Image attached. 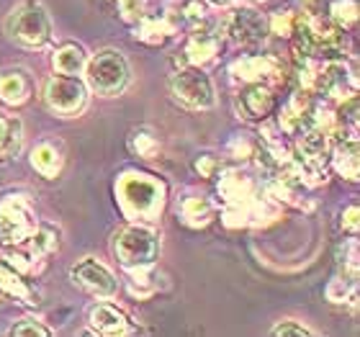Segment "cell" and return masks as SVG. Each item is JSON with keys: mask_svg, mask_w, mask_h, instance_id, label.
<instances>
[{"mask_svg": "<svg viewBox=\"0 0 360 337\" xmlns=\"http://www.w3.org/2000/svg\"><path fill=\"white\" fill-rule=\"evenodd\" d=\"M116 201L129 222H152L162 214L165 186L147 172H124L116 183Z\"/></svg>", "mask_w": 360, "mask_h": 337, "instance_id": "1", "label": "cell"}, {"mask_svg": "<svg viewBox=\"0 0 360 337\" xmlns=\"http://www.w3.org/2000/svg\"><path fill=\"white\" fill-rule=\"evenodd\" d=\"M6 29L13 42H18L26 49H44L54 39L52 18L46 8L39 0H23L11 11L6 21Z\"/></svg>", "mask_w": 360, "mask_h": 337, "instance_id": "2", "label": "cell"}, {"mask_svg": "<svg viewBox=\"0 0 360 337\" xmlns=\"http://www.w3.org/2000/svg\"><path fill=\"white\" fill-rule=\"evenodd\" d=\"M113 255L124 268H152L160 257V234L142 222H129L113 237Z\"/></svg>", "mask_w": 360, "mask_h": 337, "instance_id": "3", "label": "cell"}, {"mask_svg": "<svg viewBox=\"0 0 360 337\" xmlns=\"http://www.w3.org/2000/svg\"><path fill=\"white\" fill-rule=\"evenodd\" d=\"M83 75L93 93L103 98H113L127 90L131 70H129L127 57L119 49H101L93 57H88Z\"/></svg>", "mask_w": 360, "mask_h": 337, "instance_id": "4", "label": "cell"}, {"mask_svg": "<svg viewBox=\"0 0 360 337\" xmlns=\"http://www.w3.org/2000/svg\"><path fill=\"white\" fill-rule=\"evenodd\" d=\"M37 227V214L29 196L11 193L0 201V245L21 248Z\"/></svg>", "mask_w": 360, "mask_h": 337, "instance_id": "5", "label": "cell"}, {"mask_svg": "<svg viewBox=\"0 0 360 337\" xmlns=\"http://www.w3.org/2000/svg\"><path fill=\"white\" fill-rule=\"evenodd\" d=\"M170 90L178 103L193 111H209L217 106V90L203 68H183L170 77Z\"/></svg>", "mask_w": 360, "mask_h": 337, "instance_id": "6", "label": "cell"}, {"mask_svg": "<svg viewBox=\"0 0 360 337\" xmlns=\"http://www.w3.org/2000/svg\"><path fill=\"white\" fill-rule=\"evenodd\" d=\"M226 37L232 39L237 46H257L268 39V18H265L260 11L250 6L234 8L232 13L226 15L224 21Z\"/></svg>", "mask_w": 360, "mask_h": 337, "instance_id": "7", "label": "cell"}, {"mask_svg": "<svg viewBox=\"0 0 360 337\" xmlns=\"http://www.w3.org/2000/svg\"><path fill=\"white\" fill-rule=\"evenodd\" d=\"M44 101L54 113L72 116L88 101V88H85V83L80 77H68V75L49 77L44 85Z\"/></svg>", "mask_w": 360, "mask_h": 337, "instance_id": "8", "label": "cell"}, {"mask_svg": "<svg viewBox=\"0 0 360 337\" xmlns=\"http://www.w3.org/2000/svg\"><path fill=\"white\" fill-rule=\"evenodd\" d=\"M70 276L75 286H80L83 291L93 293V296H101V299H111L113 293L119 291V281L111 273V268L98 262L96 257H83L80 262H75Z\"/></svg>", "mask_w": 360, "mask_h": 337, "instance_id": "9", "label": "cell"}, {"mask_svg": "<svg viewBox=\"0 0 360 337\" xmlns=\"http://www.w3.org/2000/svg\"><path fill=\"white\" fill-rule=\"evenodd\" d=\"M234 83H281L283 75V65L270 57V54H252V57H242L229 68Z\"/></svg>", "mask_w": 360, "mask_h": 337, "instance_id": "10", "label": "cell"}, {"mask_svg": "<svg viewBox=\"0 0 360 337\" xmlns=\"http://www.w3.org/2000/svg\"><path fill=\"white\" fill-rule=\"evenodd\" d=\"M219 178V196L224 206H242V203L252 201L263 188L257 186V180L252 178L250 170L242 167H232V170H221Z\"/></svg>", "mask_w": 360, "mask_h": 337, "instance_id": "11", "label": "cell"}, {"mask_svg": "<svg viewBox=\"0 0 360 337\" xmlns=\"http://www.w3.org/2000/svg\"><path fill=\"white\" fill-rule=\"evenodd\" d=\"M316 93H324L330 98H347L358 93V77L355 70L347 68L345 60H332L322 65V77H319V88Z\"/></svg>", "mask_w": 360, "mask_h": 337, "instance_id": "12", "label": "cell"}, {"mask_svg": "<svg viewBox=\"0 0 360 337\" xmlns=\"http://www.w3.org/2000/svg\"><path fill=\"white\" fill-rule=\"evenodd\" d=\"M175 214H178V222H183L186 227L201 229V227H209L214 222L217 203L211 201V196L198 193V191H188L175 203Z\"/></svg>", "mask_w": 360, "mask_h": 337, "instance_id": "13", "label": "cell"}, {"mask_svg": "<svg viewBox=\"0 0 360 337\" xmlns=\"http://www.w3.org/2000/svg\"><path fill=\"white\" fill-rule=\"evenodd\" d=\"M134 37L139 42L150 46H160L165 44L167 39H173L178 34V29L183 26L175 11H167V13H147L144 18L134 23Z\"/></svg>", "mask_w": 360, "mask_h": 337, "instance_id": "14", "label": "cell"}, {"mask_svg": "<svg viewBox=\"0 0 360 337\" xmlns=\"http://www.w3.org/2000/svg\"><path fill=\"white\" fill-rule=\"evenodd\" d=\"M237 101H240V111L250 121H265L276 111V96L268 83H245Z\"/></svg>", "mask_w": 360, "mask_h": 337, "instance_id": "15", "label": "cell"}, {"mask_svg": "<svg viewBox=\"0 0 360 337\" xmlns=\"http://www.w3.org/2000/svg\"><path fill=\"white\" fill-rule=\"evenodd\" d=\"M219 49H221V37L217 31L195 29L186 42L183 62H186V68H206L209 62L217 60Z\"/></svg>", "mask_w": 360, "mask_h": 337, "instance_id": "16", "label": "cell"}, {"mask_svg": "<svg viewBox=\"0 0 360 337\" xmlns=\"http://www.w3.org/2000/svg\"><path fill=\"white\" fill-rule=\"evenodd\" d=\"M88 324L96 335L116 337V335H131L134 327L129 322V317L121 309L111 307V304H96L88 312Z\"/></svg>", "mask_w": 360, "mask_h": 337, "instance_id": "17", "label": "cell"}, {"mask_svg": "<svg viewBox=\"0 0 360 337\" xmlns=\"http://www.w3.org/2000/svg\"><path fill=\"white\" fill-rule=\"evenodd\" d=\"M309 119H311V93L307 90H296L288 101L281 108V116H278V127L283 129L288 136H296L301 129L307 127Z\"/></svg>", "mask_w": 360, "mask_h": 337, "instance_id": "18", "label": "cell"}, {"mask_svg": "<svg viewBox=\"0 0 360 337\" xmlns=\"http://www.w3.org/2000/svg\"><path fill=\"white\" fill-rule=\"evenodd\" d=\"M0 291L15 296L29 307H39V291L31 281H26V273H21L11 260H0Z\"/></svg>", "mask_w": 360, "mask_h": 337, "instance_id": "19", "label": "cell"}, {"mask_svg": "<svg viewBox=\"0 0 360 337\" xmlns=\"http://www.w3.org/2000/svg\"><path fill=\"white\" fill-rule=\"evenodd\" d=\"M31 167L41 175V178H57L65 167V152H62L60 144L54 142H39L34 150H31Z\"/></svg>", "mask_w": 360, "mask_h": 337, "instance_id": "20", "label": "cell"}, {"mask_svg": "<svg viewBox=\"0 0 360 337\" xmlns=\"http://www.w3.org/2000/svg\"><path fill=\"white\" fill-rule=\"evenodd\" d=\"M332 167L347 180H358L360 175V152H358V136H345L338 139L332 150Z\"/></svg>", "mask_w": 360, "mask_h": 337, "instance_id": "21", "label": "cell"}, {"mask_svg": "<svg viewBox=\"0 0 360 337\" xmlns=\"http://www.w3.org/2000/svg\"><path fill=\"white\" fill-rule=\"evenodd\" d=\"M34 83L23 70H8L0 72V101L8 106H21L31 98Z\"/></svg>", "mask_w": 360, "mask_h": 337, "instance_id": "22", "label": "cell"}, {"mask_svg": "<svg viewBox=\"0 0 360 337\" xmlns=\"http://www.w3.org/2000/svg\"><path fill=\"white\" fill-rule=\"evenodd\" d=\"M85 65H88V54L80 44H62L54 49L52 54V68L60 72V75H68V77H80L83 75Z\"/></svg>", "mask_w": 360, "mask_h": 337, "instance_id": "23", "label": "cell"}, {"mask_svg": "<svg viewBox=\"0 0 360 337\" xmlns=\"http://www.w3.org/2000/svg\"><path fill=\"white\" fill-rule=\"evenodd\" d=\"M324 296L330 304H355V299H358V273L340 268L338 276L332 278L324 288Z\"/></svg>", "mask_w": 360, "mask_h": 337, "instance_id": "24", "label": "cell"}, {"mask_svg": "<svg viewBox=\"0 0 360 337\" xmlns=\"http://www.w3.org/2000/svg\"><path fill=\"white\" fill-rule=\"evenodd\" d=\"M60 245V229L54 224H37L34 227V232L26 242H23L21 248L31 255V257H37L41 260L44 255H49L52 250H57Z\"/></svg>", "mask_w": 360, "mask_h": 337, "instance_id": "25", "label": "cell"}, {"mask_svg": "<svg viewBox=\"0 0 360 337\" xmlns=\"http://www.w3.org/2000/svg\"><path fill=\"white\" fill-rule=\"evenodd\" d=\"M129 150L134 152L136 158L142 160H155L160 155V139L158 134L147 127H139L129 134Z\"/></svg>", "mask_w": 360, "mask_h": 337, "instance_id": "26", "label": "cell"}, {"mask_svg": "<svg viewBox=\"0 0 360 337\" xmlns=\"http://www.w3.org/2000/svg\"><path fill=\"white\" fill-rule=\"evenodd\" d=\"M180 18V23H188V26H201L211 13V6L206 0H183L180 8L175 11Z\"/></svg>", "mask_w": 360, "mask_h": 337, "instance_id": "27", "label": "cell"}, {"mask_svg": "<svg viewBox=\"0 0 360 337\" xmlns=\"http://www.w3.org/2000/svg\"><path fill=\"white\" fill-rule=\"evenodd\" d=\"M257 150H260V144L250 134H232V139L226 142V155L232 160H240V163L252 160L257 155Z\"/></svg>", "mask_w": 360, "mask_h": 337, "instance_id": "28", "label": "cell"}, {"mask_svg": "<svg viewBox=\"0 0 360 337\" xmlns=\"http://www.w3.org/2000/svg\"><path fill=\"white\" fill-rule=\"evenodd\" d=\"M21 144H23V127L18 119H11L8 124V136L6 142L0 144V160L8 163V160L18 158V152H21Z\"/></svg>", "mask_w": 360, "mask_h": 337, "instance_id": "29", "label": "cell"}, {"mask_svg": "<svg viewBox=\"0 0 360 337\" xmlns=\"http://www.w3.org/2000/svg\"><path fill=\"white\" fill-rule=\"evenodd\" d=\"M301 23V18L291 11H276V13L268 18V29L270 34H276V37H291L296 26Z\"/></svg>", "mask_w": 360, "mask_h": 337, "instance_id": "30", "label": "cell"}, {"mask_svg": "<svg viewBox=\"0 0 360 337\" xmlns=\"http://www.w3.org/2000/svg\"><path fill=\"white\" fill-rule=\"evenodd\" d=\"M335 23H340L342 29L353 26L355 18H358V3L355 0H332L330 3V13H327Z\"/></svg>", "mask_w": 360, "mask_h": 337, "instance_id": "31", "label": "cell"}, {"mask_svg": "<svg viewBox=\"0 0 360 337\" xmlns=\"http://www.w3.org/2000/svg\"><path fill=\"white\" fill-rule=\"evenodd\" d=\"M8 335L11 337H49L52 335V330L29 317V319H18V322L8 330Z\"/></svg>", "mask_w": 360, "mask_h": 337, "instance_id": "32", "label": "cell"}, {"mask_svg": "<svg viewBox=\"0 0 360 337\" xmlns=\"http://www.w3.org/2000/svg\"><path fill=\"white\" fill-rule=\"evenodd\" d=\"M338 265L345 270H355L358 273V240L350 237L338 248Z\"/></svg>", "mask_w": 360, "mask_h": 337, "instance_id": "33", "label": "cell"}, {"mask_svg": "<svg viewBox=\"0 0 360 337\" xmlns=\"http://www.w3.org/2000/svg\"><path fill=\"white\" fill-rule=\"evenodd\" d=\"M193 170L201 175V178H217L219 172H221V160L217 155H211V152H203L198 158L193 160Z\"/></svg>", "mask_w": 360, "mask_h": 337, "instance_id": "34", "label": "cell"}, {"mask_svg": "<svg viewBox=\"0 0 360 337\" xmlns=\"http://www.w3.org/2000/svg\"><path fill=\"white\" fill-rule=\"evenodd\" d=\"M273 335L276 337H309V335H314V330L307 327L304 322H299V319H281V322L273 327Z\"/></svg>", "mask_w": 360, "mask_h": 337, "instance_id": "35", "label": "cell"}, {"mask_svg": "<svg viewBox=\"0 0 360 337\" xmlns=\"http://www.w3.org/2000/svg\"><path fill=\"white\" fill-rule=\"evenodd\" d=\"M119 13L127 23H136L147 15V0H119Z\"/></svg>", "mask_w": 360, "mask_h": 337, "instance_id": "36", "label": "cell"}, {"mask_svg": "<svg viewBox=\"0 0 360 337\" xmlns=\"http://www.w3.org/2000/svg\"><path fill=\"white\" fill-rule=\"evenodd\" d=\"M358 206H347L345 211H342V229H347V232H358Z\"/></svg>", "mask_w": 360, "mask_h": 337, "instance_id": "37", "label": "cell"}, {"mask_svg": "<svg viewBox=\"0 0 360 337\" xmlns=\"http://www.w3.org/2000/svg\"><path fill=\"white\" fill-rule=\"evenodd\" d=\"M301 3H304V11H307L309 15L322 13V3H324V0H301Z\"/></svg>", "mask_w": 360, "mask_h": 337, "instance_id": "38", "label": "cell"}, {"mask_svg": "<svg viewBox=\"0 0 360 337\" xmlns=\"http://www.w3.org/2000/svg\"><path fill=\"white\" fill-rule=\"evenodd\" d=\"M8 124H11V119H8L6 113L0 111V144L6 142V136H8Z\"/></svg>", "mask_w": 360, "mask_h": 337, "instance_id": "39", "label": "cell"}, {"mask_svg": "<svg viewBox=\"0 0 360 337\" xmlns=\"http://www.w3.org/2000/svg\"><path fill=\"white\" fill-rule=\"evenodd\" d=\"M206 3H209V6H229L232 0H206Z\"/></svg>", "mask_w": 360, "mask_h": 337, "instance_id": "40", "label": "cell"}, {"mask_svg": "<svg viewBox=\"0 0 360 337\" xmlns=\"http://www.w3.org/2000/svg\"><path fill=\"white\" fill-rule=\"evenodd\" d=\"M248 3H260V0H248Z\"/></svg>", "mask_w": 360, "mask_h": 337, "instance_id": "41", "label": "cell"}]
</instances>
